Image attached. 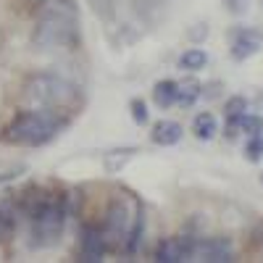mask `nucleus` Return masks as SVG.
<instances>
[{
  "label": "nucleus",
  "mask_w": 263,
  "mask_h": 263,
  "mask_svg": "<svg viewBox=\"0 0 263 263\" xmlns=\"http://www.w3.org/2000/svg\"><path fill=\"white\" fill-rule=\"evenodd\" d=\"M24 213L29 216V237L32 248H53L61 242V234L69 218V200L61 195L53 197L48 192H37L24 197Z\"/></svg>",
  "instance_id": "obj_1"
},
{
  "label": "nucleus",
  "mask_w": 263,
  "mask_h": 263,
  "mask_svg": "<svg viewBox=\"0 0 263 263\" xmlns=\"http://www.w3.org/2000/svg\"><path fill=\"white\" fill-rule=\"evenodd\" d=\"M66 119H58L53 108H42V111H27L16 116L8 129H6V140L13 145H27V147H40L50 142L58 132L63 129Z\"/></svg>",
  "instance_id": "obj_2"
},
{
  "label": "nucleus",
  "mask_w": 263,
  "mask_h": 263,
  "mask_svg": "<svg viewBox=\"0 0 263 263\" xmlns=\"http://www.w3.org/2000/svg\"><path fill=\"white\" fill-rule=\"evenodd\" d=\"M77 21L66 11H48L34 27V45L40 50H55V48H74L77 45Z\"/></svg>",
  "instance_id": "obj_3"
},
{
  "label": "nucleus",
  "mask_w": 263,
  "mask_h": 263,
  "mask_svg": "<svg viewBox=\"0 0 263 263\" xmlns=\"http://www.w3.org/2000/svg\"><path fill=\"white\" fill-rule=\"evenodd\" d=\"M79 95L77 84L58 74H37L27 82V98L40 108H63Z\"/></svg>",
  "instance_id": "obj_4"
},
{
  "label": "nucleus",
  "mask_w": 263,
  "mask_h": 263,
  "mask_svg": "<svg viewBox=\"0 0 263 263\" xmlns=\"http://www.w3.org/2000/svg\"><path fill=\"white\" fill-rule=\"evenodd\" d=\"M195 237L184 234V237H171V239H163L156 250V260L161 263H182V260H192L195 258Z\"/></svg>",
  "instance_id": "obj_5"
},
{
  "label": "nucleus",
  "mask_w": 263,
  "mask_h": 263,
  "mask_svg": "<svg viewBox=\"0 0 263 263\" xmlns=\"http://www.w3.org/2000/svg\"><path fill=\"white\" fill-rule=\"evenodd\" d=\"M79 255L84 263H100L105 255V234L103 229L87 224L82 227V239H79Z\"/></svg>",
  "instance_id": "obj_6"
},
{
  "label": "nucleus",
  "mask_w": 263,
  "mask_h": 263,
  "mask_svg": "<svg viewBox=\"0 0 263 263\" xmlns=\"http://www.w3.org/2000/svg\"><path fill=\"white\" fill-rule=\"evenodd\" d=\"M129 213L121 203H114L111 208H108V216H105V227H103V234H105V242H114L119 245L121 239H126L129 234Z\"/></svg>",
  "instance_id": "obj_7"
},
{
  "label": "nucleus",
  "mask_w": 263,
  "mask_h": 263,
  "mask_svg": "<svg viewBox=\"0 0 263 263\" xmlns=\"http://www.w3.org/2000/svg\"><path fill=\"white\" fill-rule=\"evenodd\" d=\"M195 258L208 260V263H227V260H234V250H232V242L227 237H211V239L197 242Z\"/></svg>",
  "instance_id": "obj_8"
},
{
  "label": "nucleus",
  "mask_w": 263,
  "mask_h": 263,
  "mask_svg": "<svg viewBox=\"0 0 263 263\" xmlns=\"http://www.w3.org/2000/svg\"><path fill=\"white\" fill-rule=\"evenodd\" d=\"M263 34L258 29H239L232 40V58L234 61H248L250 55H255L260 50Z\"/></svg>",
  "instance_id": "obj_9"
},
{
  "label": "nucleus",
  "mask_w": 263,
  "mask_h": 263,
  "mask_svg": "<svg viewBox=\"0 0 263 263\" xmlns=\"http://www.w3.org/2000/svg\"><path fill=\"white\" fill-rule=\"evenodd\" d=\"M182 126L177 124V121H158L156 126H153V142L156 145H163V147H168V145H177L179 140H182Z\"/></svg>",
  "instance_id": "obj_10"
},
{
  "label": "nucleus",
  "mask_w": 263,
  "mask_h": 263,
  "mask_svg": "<svg viewBox=\"0 0 263 263\" xmlns=\"http://www.w3.org/2000/svg\"><path fill=\"white\" fill-rule=\"evenodd\" d=\"M177 90H179L177 82L163 79V82H158L156 87H153V100H156L158 108H168V105L177 103Z\"/></svg>",
  "instance_id": "obj_11"
},
{
  "label": "nucleus",
  "mask_w": 263,
  "mask_h": 263,
  "mask_svg": "<svg viewBox=\"0 0 263 263\" xmlns=\"http://www.w3.org/2000/svg\"><path fill=\"white\" fill-rule=\"evenodd\" d=\"M192 132H195V137L197 140H213L216 137V132H218V124H216V116L213 114H197L195 121H192Z\"/></svg>",
  "instance_id": "obj_12"
},
{
  "label": "nucleus",
  "mask_w": 263,
  "mask_h": 263,
  "mask_svg": "<svg viewBox=\"0 0 263 263\" xmlns=\"http://www.w3.org/2000/svg\"><path fill=\"white\" fill-rule=\"evenodd\" d=\"M142 232H145V213H142V208H137L135 218H132L129 234H126V239H124V245H126V253H129V255H135V253H137L140 239H142Z\"/></svg>",
  "instance_id": "obj_13"
},
{
  "label": "nucleus",
  "mask_w": 263,
  "mask_h": 263,
  "mask_svg": "<svg viewBox=\"0 0 263 263\" xmlns=\"http://www.w3.org/2000/svg\"><path fill=\"white\" fill-rule=\"evenodd\" d=\"M200 95H203V84L195 82V79H187L184 84H179V90H177V103L182 108H190V105H195V100Z\"/></svg>",
  "instance_id": "obj_14"
},
{
  "label": "nucleus",
  "mask_w": 263,
  "mask_h": 263,
  "mask_svg": "<svg viewBox=\"0 0 263 263\" xmlns=\"http://www.w3.org/2000/svg\"><path fill=\"white\" fill-rule=\"evenodd\" d=\"M208 63V55H205V50H200V48H192V50H184L182 53V58H179V69L184 71H197V69H203V66Z\"/></svg>",
  "instance_id": "obj_15"
},
{
  "label": "nucleus",
  "mask_w": 263,
  "mask_h": 263,
  "mask_svg": "<svg viewBox=\"0 0 263 263\" xmlns=\"http://www.w3.org/2000/svg\"><path fill=\"white\" fill-rule=\"evenodd\" d=\"M239 132H245L248 137H263V119L255 114H242L239 119Z\"/></svg>",
  "instance_id": "obj_16"
},
{
  "label": "nucleus",
  "mask_w": 263,
  "mask_h": 263,
  "mask_svg": "<svg viewBox=\"0 0 263 263\" xmlns=\"http://www.w3.org/2000/svg\"><path fill=\"white\" fill-rule=\"evenodd\" d=\"M224 114H227L229 121H239V119H242V114H248V100H245L242 95L229 98V100H227V108H224Z\"/></svg>",
  "instance_id": "obj_17"
},
{
  "label": "nucleus",
  "mask_w": 263,
  "mask_h": 263,
  "mask_svg": "<svg viewBox=\"0 0 263 263\" xmlns=\"http://www.w3.org/2000/svg\"><path fill=\"white\" fill-rule=\"evenodd\" d=\"M16 224V213L8 205H0V237H8Z\"/></svg>",
  "instance_id": "obj_18"
},
{
  "label": "nucleus",
  "mask_w": 263,
  "mask_h": 263,
  "mask_svg": "<svg viewBox=\"0 0 263 263\" xmlns=\"http://www.w3.org/2000/svg\"><path fill=\"white\" fill-rule=\"evenodd\" d=\"M245 158H248L250 163H258V161L263 158V137H250V140H248Z\"/></svg>",
  "instance_id": "obj_19"
},
{
  "label": "nucleus",
  "mask_w": 263,
  "mask_h": 263,
  "mask_svg": "<svg viewBox=\"0 0 263 263\" xmlns=\"http://www.w3.org/2000/svg\"><path fill=\"white\" fill-rule=\"evenodd\" d=\"M129 108H132V119H135V124H140V126H142V124H147V119H150V116H147V108H145V103H142V100H132V103H129Z\"/></svg>",
  "instance_id": "obj_20"
},
{
  "label": "nucleus",
  "mask_w": 263,
  "mask_h": 263,
  "mask_svg": "<svg viewBox=\"0 0 263 263\" xmlns=\"http://www.w3.org/2000/svg\"><path fill=\"white\" fill-rule=\"evenodd\" d=\"M224 8L232 13V16H242L248 11V0H224Z\"/></svg>",
  "instance_id": "obj_21"
},
{
  "label": "nucleus",
  "mask_w": 263,
  "mask_h": 263,
  "mask_svg": "<svg viewBox=\"0 0 263 263\" xmlns=\"http://www.w3.org/2000/svg\"><path fill=\"white\" fill-rule=\"evenodd\" d=\"M258 237H260V239H263V227H260V229H258Z\"/></svg>",
  "instance_id": "obj_22"
},
{
  "label": "nucleus",
  "mask_w": 263,
  "mask_h": 263,
  "mask_svg": "<svg viewBox=\"0 0 263 263\" xmlns=\"http://www.w3.org/2000/svg\"><path fill=\"white\" fill-rule=\"evenodd\" d=\"M260 182H263V177H260Z\"/></svg>",
  "instance_id": "obj_23"
}]
</instances>
